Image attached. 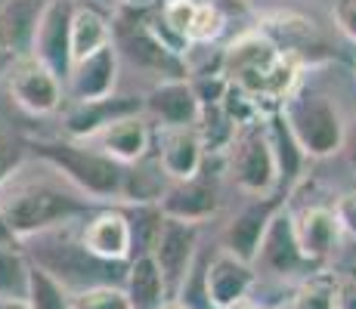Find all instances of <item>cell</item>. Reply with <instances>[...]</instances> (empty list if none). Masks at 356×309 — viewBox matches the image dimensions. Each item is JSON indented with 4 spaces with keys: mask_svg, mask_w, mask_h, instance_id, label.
<instances>
[{
    "mask_svg": "<svg viewBox=\"0 0 356 309\" xmlns=\"http://www.w3.org/2000/svg\"><path fill=\"white\" fill-rule=\"evenodd\" d=\"M90 210L93 204L44 161H16L0 176V223L16 242L84 219Z\"/></svg>",
    "mask_w": 356,
    "mask_h": 309,
    "instance_id": "obj_1",
    "label": "cell"
},
{
    "mask_svg": "<svg viewBox=\"0 0 356 309\" xmlns=\"http://www.w3.org/2000/svg\"><path fill=\"white\" fill-rule=\"evenodd\" d=\"M298 62L276 50L266 34L251 31L242 34L238 40L223 50L220 74L229 81L232 87H238L245 96L264 106L273 102V108H279L298 87Z\"/></svg>",
    "mask_w": 356,
    "mask_h": 309,
    "instance_id": "obj_2",
    "label": "cell"
},
{
    "mask_svg": "<svg viewBox=\"0 0 356 309\" xmlns=\"http://www.w3.org/2000/svg\"><path fill=\"white\" fill-rule=\"evenodd\" d=\"M29 260L38 269H44L50 278H56L68 294L87 291L97 285H121L127 272V263H106L84 251L78 235H68L65 226L29 238Z\"/></svg>",
    "mask_w": 356,
    "mask_h": 309,
    "instance_id": "obj_3",
    "label": "cell"
},
{
    "mask_svg": "<svg viewBox=\"0 0 356 309\" xmlns=\"http://www.w3.org/2000/svg\"><path fill=\"white\" fill-rule=\"evenodd\" d=\"M279 115H282L298 149L307 155V161L332 158L344 146L347 118L325 90L294 87V93L279 106Z\"/></svg>",
    "mask_w": 356,
    "mask_h": 309,
    "instance_id": "obj_4",
    "label": "cell"
},
{
    "mask_svg": "<svg viewBox=\"0 0 356 309\" xmlns=\"http://www.w3.org/2000/svg\"><path fill=\"white\" fill-rule=\"evenodd\" d=\"M34 158L50 164L63 180L78 189L87 201H121L124 167L90 146L72 140H40L34 142Z\"/></svg>",
    "mask_w": 356,
    "mask_h": 309,
    "instance_id": "obj_5",
    "label": "cell"
},
{
    "mask_svg": "<svg viewBox=\"0 0 356 309\" xmlns=\"http://www.w3.org/2000/svg\"><path fill=\"white\" fill-rule=\"evenodd\" d=\"M227 161H229V180L245 195H254V198L279 195L276 161H273V149H270V140H266L264 121L236 130V136H232L227 149Z\"/></svg>",
    "mask_w": 356,
    "mask_h": 309,
    "instance_id": "obj_6",
    "label": "cell"
},
{
    "mask_svg": "<svg viewBox=\"0 0 356 309\" xmlns=\"http://www.w3.org/2000/svg\"><path fill=\"white\" fill-rule=\"evenodd\" d=\"M112 44L118 56L130 59L143 72L159 74L161 81H183L186 78V62L183 56L170 53L168 47L146 28L143 10H121L118 28L112 25Z\"/></svg>",
    "mask_w": 356,
    "mask_h": 309,
    "instance_id": "obj_7",
    "label": "cell"
},
{
    "mask_svg": "<svg viewBox=\"0 0 356 309\" xmlns=\"http://www.w3.org/2000/svg\"><path fill=\"white\" fill-rule=\"evenodd\" d=\"M3 81L10 87V96L16 99V106L25 108L29 115H53L63 108L65 84L31 53L16 56Z\"/></svg>",
    "mask_w": 356,
    "mask_h": 309,
    "instance_id": "obj_8",
    "label": "cell"
},
{
    "mask_svg": "<svg viewBox=\"0 0 356 309\" xmlns=\"http://www.w3.org/2000/svg\"><path fill=\"white\" fill-rule=\"evenodd\" d=\"M72 0H47L38 10L31 31L29 53L38 62H44L53 74L65 84L72 68V50H68V25H72Z\"/></svg>",
    "mask_w": 356,
    "mask_h": 309,
    "instance_id": "obj_9",
    "label": "cell"
},
{
    "mask_svg": "<svg viewBox=\"0 0 356 309\" xmlns=\"http://www.w3.org/2000/svg\"><path fill=\"white\" fill-rule=\"evenodd\" d=\"M254 272H266V276H279V278H291V276H304V269H310L313 263H307L304 253L298 247L294 238V217L289 210V204L273 214L270 226L264 232V242L254 257Z\"/></svg>",
    "mask_w": 356,
    "mask_h": 309,
    "instance_id": "obj_10",
    "label": "cell"
},
{
    "mask_svg": "<svg viewBox=\"0 0 356 309\" xmlns=\"http://www.w3.org/2000/svg\"><path fill=\"white\" fill-rule=\"evenodd\" d=\"M149 257L155 260V266L161 269L164 287H168V297L180 291V285L186 281L189 269L195 266L198 257V226L189 223H177V219L164 217L159 238L152 244V253Z\"/></svg>",
    "mask_w": 356,
    "mask_h": 309,
    "instance_id": "obj_11",
    "label": "cell"
},
{
    "mask_svg": "<svg viewBox=\"0 0 356 309\" xmlns=\"http://www.w3.org/2000/svg\"><path fill=\"white\" fill-rule=\"evenodd\" d=\"M143 115L155 130H193L202 115L189 81H159L143 96Z\"/></svg>",
    "mask_w": 356,
    "mask_h": 309,
    "instance_id": "obj_12",
    "label": "cell"
},
{
    "mask_svg": "<svg viewBox=\"0 0 356 309\" xmlns=\"http://www.w3.org/2000/svg\"><path fill=\"white\" fill-rule=\"evenodd\" d=\"M78 242L84 244L87 253L106 263H127L130 260V219L127 210L102 208L90 210L81 219Z\"/></svg>",
    "mask_w": 356,
    "mask_h": 309,
    "instance_id": "obj_13",
    "label": "cell"
},
{
    "mask_svg": "<svg viewBox=\"0 0 356 309\" xmlns=\"http://www.w3.org/2000/svg\"><path fill=\"white\" fill-rule=\"evenodd\" d=\"M118 74H121V56L115 44L102 47L93 56L74 62L68 68L65 93L72 102H99L108 99L118 90Z\"/></svg>",
    "mask_w": 356,
    "mask_h": 309,
    "instance_id": "obj_14",
    "label": "cell"
},
{
    "mask_svg": "<svg viewBox=\"0 0 356 309\" xmlns=\"http://www.w3.org/2000/svg\"><path fill=\"white\" fill-rule=\"evenodd\" d=\"M257 285V272L251 263H242L232 253H214L204 263V297L211 309H236L248 303L251 287Z\"/></svg>",
    "mask_w": 356,
    "mask_h": 309,
    "instance_id": "obj_15",
    "label": "cell"
},
{
    "mask_svg": "<svg viewBox=\"0 0 356 309\" xmlns=\"http://www.w3.org/2000/svg\"><path fill=\"white\" fill-rule=\"evenodd\" d=\"M282 204H285V198L270 195V198H254L248 208L238 210V214L223 226V235H220L223 253H232V257L242 260V263H254L266 226H270L273 214H276Z\"/></svg>",
    "mask_w": 356,
    "mask_h": 309,
    "instance_id": "obj_16",
    "label": "cell"
},
{
    "mask_svg": "<svg viewBox=\"0 0 356 309\" xmlns=\"http://www.w3.org/2000/svg\"><path fill=\"white\" fill-rule=\"evenodd\" d=\"M127 115H143V96H108L99 102H72L63 127L72 142H90L112 121L127 118Z\"/></svg>",
    "mask_w": 356,
    "mask_h": 309,
    "instance_id": "obj_17",
    "label": "cell"
},
{
    "mask_svg": "<svg viewBox=\"0 0 356 309\" xmlns=\"http://www.w3.org/2000/svg\"><path fill=\"white\" fill-rule=\"evenodd\" d=\"M152 155L170 183L195 180L204 170V149L193 130H152Z\"/></svg>",
    "mask_w": 356,
    "mask_h": 309,
    "instance_id": "obj_18",
    "label": "cell"
},
{
    "mask_svg": "<svg viewBox=\"0 0 356 309\" xmlns=\"http://www.w3.org/2000/svg\"><path fill=\"white\" fill-rule=\"evenodd\" d=\"M159 210L168 219H177V223L202 226L220 210V195H217L214 183L198 174L195 180L170 183L159 201Z\"/></svg>",
    "mask_w": 356,
    "mask_h": 309,
    "instance_id": "obj_19",
    "label": "cell"
},
{
    "mask_svg": "<svg viewBox=\"0 0 356 309\" xmlns=\"http://www.w3.org/2000/svg\"><path fill=\"white\" fill-rule=\"evenodd\" d=\"M90 142H97V152L112 158L115 164L130 167L152 152V124L146 115H127V118L112 121Z\"/></svg>",
    "mask_w": 356,
    "mask_h": 309,
    "instance_id": "obj_20",
    "label": "cell"
},
{
    "mask_svg": "<svg viewBox=\"0 0 356 309\" xmlns=\"http://www.w3.org/2000/svg\"><path fill=\"white\" fill-rule=\"evenodd\" d=\"M294 217V238L304 253L307 263H325L341 244V226L332 208L325 204H313V208L298 210Z\"/></svg>",
    "mask_w": 356,
    "mask_h": 309,
    "instance_id": "obj_21",
    "label": "cell"
},
{
    "mask_svg": "<svg viewBox=\"0 0 356 309\" xmlns=\"http://www.w3.org/2000/svg\"><path fill=\"white\" fill-rule=\"evenodd\" d=\"M264 127H266V140H270V149H273V161H276L279 195L289 198V192L304 180L307 155L298 149V142H294V136L289 133V127H285V121H282V115L279 112L266 115Z\"/></svg>",
    "mask_w": 356,
    "mask_h": 309,
    "instance_id": "obj_22",
    "label": "cell"
},
{
    "mask_svg": "<svg viewBox=\"0 0 356 309\" xmlns=\"http://www.w3.org/2000/svg\"><path fill=\"white\" fill-rule=\"evenodd\" d=\"M112 44V22L102 10L90 3L72 6V25H68V50H72V65L97 50Z\"/></svg>",
    "mask_w": 356,
    "mask_h": 309,
    "instance_id": "obj_23",
    "label": "cell"
},
{
    "mask_svg": "<svg viewBox=\"0 0 356 309\" xmlns=\"http://www.w3.org/2000/svg\"><path fill=\"white\" fill-rule=\"evenodd\" d=\"M121 287H124L134 309H159L164 300H168V287H164L161 269L155 266V260L149 257V253L127 260V272H124Z\"/></svg>",
    "mask_w": 356,
    "mask_h": 309,
    "instance_id": "obj_24",
    "label": "cell"
},
{
    "mask_svg": "<svg viewBox=\"0 0 356 309\" xmlns=\"http://www.w3.org/2000/svg\"><path fill=\"white\" fill-rule=\"evenodd\" d=\"M170 180L164 176L161 164L149 152L143 161L124 167V185H121V201L124 204H159L161 195L168 192Z\"/></svg>",
    "mask_w": 356,
    "mask_h": 309,
    "instance_id": "obj_25",
    "label": "cell"
},
{
    "mask_svg": "<svg viewBox=\"0 0 356 309\" xmlns=\"http://www.w3.org/2000/svg\"><path fill=\"white\" fill-rule=\"evenodd\" d=\"M31 260L19 244H0V300H25Z\"/></svg>",
    "mask_w": 356,
    "mask_h": 309,
    "instance_id": "obj_26",
    "label": "cell"
},
{
    "mask_svg": "<svg viewBox=\"0 0 356 309\" xmlns=\"http://www.w3.org/2000/svg\"><path fill=\"white\" fill-rule=\"evenodd\" d=\"M236 124H232L227 115H223L220 106H208L202 108V115H198V124H195V136L198 142H202L204 155H227L232 136H236Z\"/></svg>",
    "mask_w": 356,
    "mask_h": 309,
    "instance_id": "obj_27",
    "label": "cell"
},
{
    "mask_svg": "<svg viewBox=\"0 0 356 309\" xmlns=\"http://www.w3.org/2000/svg\"><path fill=\"white\" fill-rule=\"evenodd\" d=\"M127 219H130V257L152 253V244L164 223V214L159 210V204H136L127 214Z\"/></svg>",
    "mask_w": 356,
    "mask_h": 309,
    "instance_id": "obj_28",
    "label": "cell"
},
{
    "mask_svg": "<svg viewBox=\"0 0 356 309\" xmlns=\"http://www.w3.org/2000/svg\"><path fill=\"white\" fill-rule=\"evenodd\" d=\"M223 28H227V16H223L220 6H217L214 0H195L193 22H189V28H186V44L208 47L220 37Z\"/></svg>",
    "mask_w": 356,
    "mask_h": 309,
    "instance_id": "obj_29",
    "label": "cell"
},
{
    "mask_svg": "<svg viewBox=\"0 0 356 309\" xmlns=\"http://www.w3.org/2000/svg\"><path fill=\"white\" fill-rule=\"evenodd\" d=\"M25 303H29V309H72V294H68L56 278H50L44 269H38V266L31 263Z\"/></svg>",
    "mask_w": 356,
    "mask_h": 309,
    "instance_id": "obj_30",
    "label": "cell"
},
{
    "mask_svg": "<svg viewBox=\"0 0 356 309\" xmlns=\"http://www.w3.org/2000/svg\"><path fill=\"white\" fill-rule=\"evenodd\" d=\"M72 309H134L121 285H97L72 294Z\"/></svg>",
    "mask_w": 356,
    "mask_h": 309,
    "instance_id": "obj_31",
    "label": "cell"
},
{
    "mask_svg": "<svg viewBox=\"0 0 356 309\" xmlns=\"http://www.w3.org/2000/svg\"><path fill=\"white\" fill-rule=\"evenodd\" d=\"M291 309H334V278L316 276L307 278L300 291L294 294Z\"/></svg>",
    "mask_w": 356,
    "mask_h": 309,
    "instance_id": "obj_32",
    "label": "cell"
},
{
    "mask_svg": "<svg viewBox=\"0 0 356 309\" xmlns=\"http://www.w3.org/2000/svg\"><path fill=\"white\" fill-rule=\"evenodd\" d=\"M334 217H338V226H341V232H347V235L356 242V189L350 192H344V195L334 201Z\"/></svg>",
    "mask_w": 356,
    "mask_h": 309,
    "instance_id": "obj_33",
    "label": "cell"
},
{
    "mask_svg": "<svg viewBox=\"0 0 356 309\" xmlns=\"http://www.w3.org/2000/svg\"><path fill=\"white\" fill-rule=\"evenodd\" d=\"M332 19H334V25L356 44V0H334Z\"/></svg>",
    "mask_w": 356,
    "mask_h": 309,
    "instance_id": "obj_34",
    "label": "cell"
},
{
    "mask_svg": "<svg viewBox=\"0 0 356 309\" xmlns=\"http://www.w3.org/2000/svg\"><path fill=\"white\" fill-rule=\"evenodd\" d=\"M334 309H356V278L334 281Z\"/></svg>",
    "mask_w": 356,
    "mask_h": 309,
    "instance_id": "obj_35",
    "label": "cell"
},
{
    "mask_svg": "<svg viewBox=\"0 0 356 309\" xmlns=\"http://www.w3.org/2000/svg\"><path fill=\"white\" fill-rule=\"evenodd\" d=\"M341 152H347V164H350V170L356 174V112H353V118L347 121L344 146H341Z\"/></svg>",
    "mask_w": 356,
    "mask_h": 309,
    "instance_id": "obj_36",
    "label": "cell"
},
{
    "mask_svg": "<svg viewBox=\"0 0 356 309\" xmlns=\"http://www.w3.org/2000/svg\"><path fill=\"white\" fill-rule=\"evenodd\" d=\"M118 3H121V10H152L161 0H118Z\"/></svg>",
    "mask_w": 356,
    "mask_h": 309,
    "instance_id": "obj_37",
    "label": "cell"
},
{
    "mask_svg": "<svg viewBox=\"0 0 356 309\" xmlns=\"http://www.w3.org/2000/svg\"><path fill=\"white\" fill-rule=\"evenodd\" d=\"M13 62H16V53L6 50V47H0V81L6 78V72L13 68Z\"/></svg>",
    "mask_w": 356,
    "mask_h": 309,
    "instance_id": "obj_38",
    "label": "cell"
},
{
    "mask_svg": "<svg viewBox=\"0 0 356 309\" xmlns=\"http://www.w3.org/2000/svg\"><path fill=\"white\" fill-rule=\"evenodd\" d=\"M0 309H29L25 300H0Z\"/></svg>",
    "mask_w": 356,
    "mask_h": 309,
    "instance_id": "obj_39",
    "label": "cell"
},
{
    "mask_svg": "<svg viewBox=\"0 0 356 309\" xmlns=\"http://www.w3.org/2000/svg\"><path fill=\"white\" fill-rule=\"evenodd\" d=\"M159 309H189V306H186V303H180V300H164Z\"/></svg>",
    "mask_w": 356,
    "mask_h": 309,
    "instance_id": "obj_40",
    "label": "cell"
},
{
    "mask_svg": "<svg viewBox=\"0 0 356 309\" xmlns=\"http://www.w3.org/2000/svg\"><path fill=\"white\" fill-rule=\"evenodd\" d=\"M13 164H16V161H3V158H0V176H3V174H6V170H10V167H13Z\"/></svg>",
    "mask_w": 356,
    "mask_h": 309,
    "instance_id": "obj_41",
    "label": "cell"
},
{
    "mask_svg": "<svg viewBox=\"0 0 356 309\" xmlns=\"http://www.w3.org/2000/svg\"><path fill=\"white\" fill-rule=\"evenodd\" d=\"M10 3H13V0H0V16H3V12L10 10Z\"/></svg>",
    "mask_w": 356,
    "mask_h": 309,
    "instance_id": "obj_42",
    "label": "cell"
},
{
    "mask_svg": "<svg viewBox=\"0 0 356 309\" xmlns=\"http://www.w3.org/2000/svg\"><path fill=\"white\" fill-rule=\"evenodd\" d=\"M236 309H257V306H251V303H238Z\"/></svg>",
    "mask_w": 356,
    "mask_h": 309,
    "instance_id": "obj_43",
    "label": "cell"
}]
</instances>
